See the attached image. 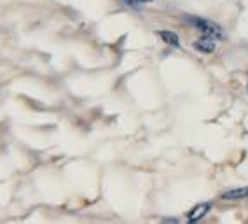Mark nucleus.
I'll use <instances>...</instances> for the list:
<instances>
[{
  "label": "nucleus",
  "mask_w": 248,
  "mask_h": 224,
  "mask_svg": "<svg viewBox=\"0 0 248 224\" xmlns=\"http://www.w3.org/2000/svg\"><path fill=\"white\" fill-rule=\"evenodd\" d=\"M210 207H212L210 203H200V205H196L194 208L187 214V219L191 221V223H194V221H200L201 217H204V215L208 214Z\"/></svg>",
  "instance_id": "3"
},
{
  "label": "nucleus",
  "mask_w": 248,
  "mask_h": 224,
  "mask_svg": "<svg viewBox=\"0 0 248 224\" xmlns=\"http://www.w3.org/2000/svg\"><path fill=\"white\" fill-rule=\"evenodd\" d=\"M123 2L126 5H129V7H138L140 4H143L142 0H123Z\"/></svg>",
  "instance_id": "6"
},
{
  "label": "nucleus",
  "mask_w": 248,
  "mask_h": 224,
  "mask_svg": "<svg viewBox=\"0 0 248 224\" xmlns=\"http://www.w3.org/2000/svg\"><path fill=\"white\" fill-rule=\"evenodd\" d=\"M194 49H198L200 53L203 54H210L215 51V48H217V42H215V39L210 35H203L201 39H198V41H194Z\"/></svg>",
  "instance_id": "2"
},
{
  "label": "nucleus",
  "mask_w": 248,
  "mask_h": 224,
  "mask_svg": "<svg viewBox=\"0 0 248 224\" xmlns=\"http://www.w3.org/2000/svg\"><path fill=\"white\" fill-rule=\"evenodd\" d=\"M142 2H154V0H142Z\"/></svg>",
  "instance_id": "7"
},
{
  "label": "nucleus",
  "mask_w": 248,
  "mask_h": 224,
  "mask_svg": "<svg viewBox=\"0 0 248 224\" xmlns=\"http://www.w3.org/2000/svg\"><path fill=\"white\" fill-rule=\"evenodd\" d=\"M186 23H189L196 30H200L203 35H210L213 39H222L224 37V32H222L220 25H217L215 21L200 18V16H186Z\"/></svg>",
  "instance_id": "1"
},
{
  "label": "nucleus",
  "mask_w": 248,
  "mask_h": 224,
  "mask_svg": "<svg viewBox=\"0 0 248 224\" xmlns=\"http://www.w3.org/2000/svg\"><path fill=\"white\" fill-rule=\"evenodd\" d=\"M248 198V186L247 188H238V189H231L222 194V200H247Z\"/></svg>",
  "instance_id": "5"
},
{
  "label": "nucleus",
  "mask_w": 248,
  "mask_h": 224,
  "mask_svg": "<svg viewBox=\"0 0 248 224\" xmlns=\"http://www.w3.org/2000/svg\"><path fill=\"white\" fill-rule=\"evenodd\" d=\"M157 35H159V39L164 42V44L171 46V48H180V39H178V35L175 33V32L161 30V32H157Z\"/></svg>",
  "instance_id": "4"
}]
</instances>
